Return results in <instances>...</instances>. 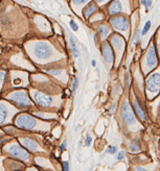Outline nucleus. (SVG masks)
<instances>
[{
  "instance_id": "32",
  "label": "nucleus",
  "mask_w": 160,
  "mask_h": 171,
  "mask_svg": "<svg viewBox=\"0 0 160 171\" xmlns=\"http://www.w3.org/2000/svg\"><path fill=\"white\" fill-rule=\"evenodd\" d=\"M135 171H148V170L145 169V168H142V167H137L135 169Z\"/></svg>"
},
{
  "instance_id": "35",
  "label": "nucleus",
  "mask_w": 160,
  "mask_h": 171,
  "mask_svg": "<svg viewBox=\"0 0 160 171\" xmlns=\"http://www.w3.org/2000/svg\"><path fill=\"white\" fill-rule=\"evenodd\" d=\"M2 143V139H0V144H1Z\"/></svg>"
},
{
  "instance_id": "23",
  "label": "nucleus",
  "mask_w": 160,
  "mask_h": 171,
  "mask_svg": "<svg viewBox=\"0 0 160 171\" xmlns=\"http://www.w3.org/2000/svg\"><path fill=\"white\" fill-rule=\"evenodd\" d=\"M49 73L53 76H60L61 74H62V71L61 70H50Z\"/></svg>"
},
{
  "instance_id": "10",
  "label": "nucleus",
  "mask_w": 160,
  "mask_h": 171,
  "mask_svg": "<svg viewBox=\"0 0 160 171\" xmlns=\"http://www.w3.org/2000/svg\"><path fill=\"white\" fill-rule=\"evenodd\" d=\"M103 54H104V59L108 64H112L114 60V56H113V51H112L111 47L108 45V44H105L103 47Z\"/></svg>"
},
{
  "instance_id": "29",
  "label": "nucleus",
  "mask_w": 160,
  "mask_h": 171,
  "mask_svg": "<svg viewBox=\"0 0 160 171\" xmlns=\"http://www.w3.org/2000/svg\"><path fill=\"white\" fill-rule=\"evenodd\" d=\"M139 37H140V31L138 30L137 33H136V37H135V41H134V44L135 45H137L138 42H139Z\"/></svg>"
},
{
  "instance_id": "27",
  "label": "nucleus",
  "mask_w": 160,
  "mask_h": 171,
  "mask_svg": "<svg viewBox=\"0 0 160 171\" xmlns=\"http://www.w3.org/2000/svg\"><path fill=\"white\" fill-rule=\"evenodd\" d=\"M91 141H92V138L90 136H88L86 138V140H85V145L86 146H89L90 144H91Z\"/></svg>"
},
{
  "instance_id": "8",
  "label": "nucleus",
  "mask_w": 160,
  "mask_h": 171,
  "mask_svg": "<svg viewBox=\"0 0 160 171\" xmlns=\"http://www.w3.org/2000/svg\"><path fill=\"white\" fill-rule=\"evenodd\" d=\"M33 96L37 103L41 107H49L52 102L51 97L48 95H45V94L41 93V92H38V91L33 92Z\"/></svg>"
},
{
  "instance_id": "34",
  "label": "nucleus",
  "mask_w": 160,
  "mask_h": 171,
  "mask_svg": "<svg viewBox=\"0 0 160 171\" xmlns=\"http://www.w3.org/2000/svg\"><path fill=\"white\" fill-rule=\"evenodd\" d=\"M158 51H159V56H160V43L158 44Z\"/></svg>"
},
{
  "instance_id": "16",
  "label": "nucleus",
  "mask_w": 160,
  "mask_h": 171,
  "mask_svg": "<svg viewBox=\"0 0 160 171\" xmlns=\"http://www.w3.org/2000/svg\"><path fill=\"white\" fill-rule=\"evenodd\" d=\"M96 10H97L96 5L93 4V3L90 4L89 6H88V9H87L86 10H85V17H86V18H89L92 14H94V13L96 12Z\"/></svg>"
},
{
  "instance_id": "11",
  "label": "nucleus",
  "mask_w": 160,
  "mask_h": 171,
  "mask_svg": "<svg viewBox=\"0 0 160 171\" xmlns=\"http://www.w3.org/2000/svg\"><path fill=\"white\" fill-rule=\"evenodd\" d=\"M20 142L23 146L26 147V148L29 149V150H31V151H35L39 148L38 143H37L36 141L31 140V139H21Z\"/></svg>"
},
{
  "instance_id": "4",
  "label": "nucleus",
  "mask_w": 160,
  "mask_h": 171,
  "mask_svg": "<svg viewBox=\"0 0 160 171\" xmlns=\"http://www.w3.org/2000/svg\"><path fill=\"white\" fill-rule=\"evenodd\" d=\"M10 99H12L13 101L21 104V106H31V99H29V97L24 91L14 92V93H12L10 95Z\"/></svg>"
},
{
  "instance_id": "22",
  "label": "nucleus",
  "mask_w": 160,
  "mask_h": 171,
  "mask_svg": "<svg viewBox=\"0 0 160 171\" xmlns=\"http://www.w3.org/2000/svg\"><path fill=\"white\" fill-rule=\"evenodd\" d=\"M117 151V147L116 146H109V148L107 149V152L110 154H114Z\"/></svg>"
},
{
  "instance_id": "5",
  "label": "nucleus",
  "mask_w": 160,
  "mask_h": 171,
  "mask_svg": "<svg viewBox=\"0 0 160 171\" xmlns=\"http://www.w3.org/2000/svg\"><path fill=\"white\" fill-rule=\"evenodd\" d=\"M146 89L149 92L155 93L160 90V74L159 73H153L146 80Z\"/></svg>"
},
{
  "instance_id": "25",
  "label": "nucleus",
  "mask_w": 160,
  "mask_h": 171,
  "mask_svg": "<svg viewBox=\"0 0 160 171\" xmlns=\"http://www.w3.org/2000/svg\"><path fill=\"white\" fill-rule=\"evenodd\" d=\"M78 87H79V80H78V78H74V80L72 83V90L76 91Z\"/></svg>"
},
{
  "instance_id": "19",
  "label": "nucleus",
  "mask_w": 160,
  "mask_h": 171,
  "mask_svg": "<svg viewBox=\"0 0 160 171\" xmlns=\"http://www.w3.org/2000/svg\"><path fill=\"white\" fill-rule=\"evenodd\" d=\"M151 25H152L151 21H146V24H145V27H143L142 31H141V35H142V36L146 35V33H148V31L150 30V28H151Z\"/></svg>"
},
{
  "instance_id": "28",
  "label": "nucleus",
  "mask_w": 160,
  "mask_h": 171,
  "mask_svg": "<svg viewBox=\"0 0 160 171\" xmlns=\"http://www.w3.org/2000/svg\"><path fill=\"white\" fill-rule=\"evenodd\" d=\"M141 3L145 5L146 9H149V7H150L151 5H152V3H153V2H152V1H145V0H143V1H141Z\"/></svg>"
},
{
  "instance_id": "15",
  "label": "nucleus",
  "mask_w": 160,
  "mask_h": 171,
  "mask_svg": "<svg viewBox=\"0 0 160 171\" xmlns=\"http://www.w3.org/2000/svg\"><path fill=\"white\" fill-rule=\"evenodd\" d=\"M69 43H70V48H71V51H72L73 56L76 59V57H79V50H78V47H76V42H74L72 37L69 39Z\"/></svg>"
},
{
  "instance_id": "14",
  "label": "nucleus",
  "mask_w": 160,
  "mask_h": 171,
  "mask_svg": "<svg viewBox=\"0 0 160 171\" xmlns=\"http://www.w3.org/2000/svg\"><path fill=\"white\" fill-rule=\"evenodd\" d=\"M112 45L115 47V48H122L125 45L124 40L119 36H114L112 38Z\"/></svg>"
},
{
  "instance_id": "12",
  "label": "nucleus",
  "mask_w": 160,
  "mask_h": 171,
  "mask_svg": "<svg viewBox=\"0 0 160 171\" xmlns=\"http://www.w3.org/2000/svg\"><path fill=\"white\" fill-rule=\"evenodd\" d=\"M134 109H135L136 114L138 115V117H139L142 121H146V113L143 111V109L141 107V104L137 100L134 101Z\"/></svg>"
},
{
  "instance_id": "31",
  "label": "nucleus",
  "mask_w": 160,
  "mask_h": 171,
  "mask_svg": "<svg viewBox=\"0 0 160 171\" xmlns=\"http://www.w3.org/2000/svg\"><path fill=\"white\" fill-rule=\"evenodd\" d=\"M66 145H67V141H63V143L61 144V146H60V148H61V150H65V148H66Z\"/></svg>"
},
{
  "instance_id": "18",
  "label": "nucleus",
  "mask_w": 160,
  "mask_h": 171,
  "mask_svg": "<svg viewBox=\"0 0 160 171\" xmlns=\"http://www.w3.org/2000/svg\"><path fill=\"white\" fill-rule=\"evenodd\" d=\"M129 148H130V150L131 151H138L139 150V140H138V139H135L134 141L132 142L131 143V145L129 146Z\"/></svg>"
},
{
  "instance_id": "21",
  "label": "nucleus",
  "mask_w": 160,
  "mask_h": 171,
  "mask_svg": "<svg viewBox=\"0 0 160 171\" xmlns=\"http://www.w3.org/2000/svg\"><path fill=\"white\" fill-rule=\"evenodd\" d=\"M69 25H70L71 29H72V30H74V31H76V30L79 29V25L76 24V23L74 22V21H72V20H71L70 22H69Z\"/></svg>"
},
{
  "instance_id": "7",
  "label": "nucleus",
  "mask_w": 160,
  "mask_h": 171,
  "mask_svg": "<svg viewBox=\"0 0 160 171\" xmlns=\"http://www.w3.org/2000/svg\"><path fill=\"white\" fill-rule=\"evenodd\" d=\"M7 152L10 154L12 156H14L18 159L22 160V161H27L29 159V154L27 151H25L23 148H21L18 145H12L10 148H7Z\"/></svg>"
},
{
  "instance_id": "3",
  "label": "nucleus",
  "mask_w": 160,
  "mask_h": 171,
  "mask_svg": "<svg viewBox=\"0 0 160 171\" xmlns=\"http://www.w3.org/2000/svg\"><path fill=\"white\" fill-rule=\"evenodd\" d=\"M121 115L122 120L126 123H128V124H130V125L135 124L136 119H135L134 112H133L132 107H130V104L128 103V102H125V103L122 104L121 110Z\"/></svg>"
},
{
  "instance_id": "26",
  "label": "nucleus",
  "mask_w": 160,
  "mask_h": 171,
  "mask_svg": "<svg viewBox=\"0 0 160 171\" xmlns=\"http://www.w3.org/2000/svg\"><path fill=\"white\" fill-rule=\"evenodd\" d=\"M63 167H64V171H69L70 168H69V163L67 161L63 162Z\"/></svg>"
},
{
  "instance_id": "9",
  "label": "nucleus",
  "mask_w": 160,
  "mask_h": 171,
  "mask_svg": "<svg viewBox=\"0 0 160 171\" xmlns=\"http://www.w3.org/2000/svg\"><path fill=\"white\" fill-rule=\"evenodd\" d=\"M146 64L148 66L149 69H153V68H155L157 66V56H156V52H155L154 46H151L148 53H146Z\"/></svg>"
},
{
  "instance_id": "33",
  "label": "nucleus",
  "mask_w": 160,
  "mask_h": 171,
  "mask_svg": "<svg viewBox=\"0 0 160 171\" xmlns=\"http://www.w3.org/2000/svg\"><path fill=\"white\" fill-rule=\"evenodd\" d=\"M91 65L93 66V67H95V66H96V62H95L94 60H91Z\"/></svg>"
},
{
  "instance_id": "24",
  "label": "nucleus",
  "mask_w": 160,
  "mask_h": 171,
  "mask_svg": "<svg viewBox=\"0 0 160 171\" xmlns=\"http://www.w3.org/2000/svg\"><path fill=\"white\" fill-rule=\"evenodd\" d=\"M125 157H126V152H125V151H121L118 154H117V160H118V161H121V160H124Z\"/></svg>"
},
{
  "instance_id": "2",
  "label": "nucleus",
  "mask_w": 160,
  "mask_h": 171,
  "mask_svg": "<svg viewBox=\"0 0 160 171\" xmlns=\"http://www.w3.org/2000/svg\"><path fill=\"white\" fill-rule=\"evenodd\" d=\"M35 56L38 59L46 60L51 56V48L46 43H38L34 48Z\"/></svg>"
},
{
  "instance_id": "30",
  "label": "nucleus",
  "mask_w": 160,
  "mask_h": 171,
  "mask_svg": "<svg viewBox=\"0 0 160 171\" xmlns=\"http://www.w3.org/2000/svg\"><path fill=\"white\" fill-rule=\"evenodd\" d=\"M4 76H5V72H4V71H0V84L3 81Z\"/></svg>"
},
{
  "instance_id": "6",
  "label": "nucleus",
  "mask_w": 160,
  "mask_h": 171,
  "mask_svg": "<svg viewBox=\"0 0 160 171\" xmlns=\"http://www.w3.org/2000/svg\"><path fill=\"white\" fill-rule=\"evenodd\" d=\"M111 25L115 28L116 30H128L130 26V22L128 18L121 16V17H115L111 19Z\"/></svg>"
},
{
  "instance_id": "13",
  "label": "nucleus",
  "mask_w": 160,
  "mask_h": 171,
  "mask_svg": "<svg viewBox=\"0 0 160 171\" xmlns=\"http://www.w3.org/2000/svg\"><path fill=\"white\" fill-rule=\"evenodd\" d=\"M121 3L119 1H114L113 3L110 5V9H109V12H110L111 15H115L117 13H119L121 10Z\"/></svg>"
},
{
  "instance_id": "20",
  "label": "nucleus",
  "mask_w": 160,
  "mask_h": 171,
  "mask_svg": "<svg viewBox=\"0 0 160 171\" xmlns=\"http://www.w3.org/2000/svg\"><path fill=\"white\" fill-rule=\"evenodd\" d=\"M100 31H101V33H102L103 38H106L107 35L109 33V29H108V27H107V26H101Z\"/></svg>"
},
{
  "instance_id": "1",
  "label": "nucleus",
  "mask_w": 160,
  "mask_h": 171,
  "mask_svg": "<svg viewBox=\"0 0 160 171\" xmlns=\"http://www.w3.org/2000/svg\"><path fill=\"white\" fill-rule=\"evenodd\" d=\"M16 125L19 126L20 128H23V130H31L34 128L37 124V121L34 117L26 114L19 115L17 118H16Z\"/></svg>"
},
{
  "instance_id": "17",
  "label": "nucleus",
  "mask_w": 160,
  "mask_h": 171,
  "mask_svg": "<svg viewBox=\"0 0 160 171\" xmlns=\"http://www.w3.org/2000/svg\"><path fill=\"white\" fill-rule=\"evenodd\" d=\"M7 117V111L6 109L2 106V104H0V124L1 123H3L5 119H6Z\"/></svg>"
}]
</instances>
